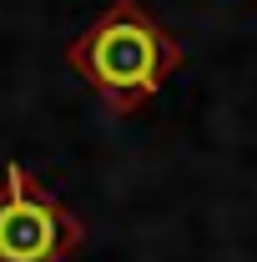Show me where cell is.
<instances>
[{
  "instance_id": "cell-1",
  "label": "cell",
  "mask_w": 257,
  "mask_h": 262,
  "mask_svg": "<svg viewBox=\"0 0 257 262\" xmlns=\"http://www.w3.org/2000/svg\"><path fill=\"white\" fill-rule=\"evenodd\" d=\"M66 61L116 116H131L182 66V46L152 20V10L141 0H111L71 40Z\"/></svg>"
},
{
  "instance_id": "cell-2",
  "label": "cell",
  "mask_w": 257,
  "mask_h": 262,
  "mask_svg": "<svg viewBox=\"0 0 257 262\" xmlns=\"http://www.w3.org/2000/svg\"><path fill=\"white\" fill-rule=\"evenodd\" d=\"M81 222L35 182L20 162H5L0 182V262H66L81 247Z\"/></svg>"
}]
</instances>
